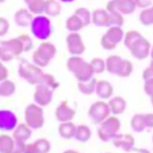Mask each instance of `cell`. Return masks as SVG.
<instances>
[{
	"instance_id": "obj_1",
	"label": "cell",
	"mask_w": 153,
	"mask_h": 153,
	"mask_svg": "<svg viewBox=\"0 0 153 153\" xmlns=\"http://www.w3.org/2000/svg\"><path fill=\"white\" fill-rule=\"evenodd\" d=\"M59 83L56 80L54 76L44 73L40 81L36 85L33 93V100L36 103L42 107L49 105L54 97V91L59 88Z\"/></svg>"
},
{
	"instance_id": "obj_2",
	"label": "cell",
	"mask_w": 153,
	"mask_h": 153,
	"mask_svg": "<svg viewBox=\"0 0 153 153\" xmlns=\"http://www.w3.org/2000/svg\"><path fill=\"white\" fill-rule=\"evenodd\" d=\"M66 66L78 81H86L94 78L95 72L90 62L85 61L80 56H72L67 60Z\"/></svg>"
},
{
	"instance_id": "obj_3",
	"label": "cell",
	"mask_w": 153,
	"mask_h": 153,
	"mask_svg": "<svg viewBox=\"0 0 153 153\" xmlns=\"http://www.w3.org/2000/svg\"><path fill=\"white\" fill-rule=\"evenodd\" d=\"M0 60L4 62L11 61L16 59L24 53V47L22 41L18 36L16 38H11L9 40H0Z\"/></svg>"
},
{
	"instance_id": "obj_4",
	"label": "cell",
	"mask_w": 153,
	"mask_h": 153,
	"mask_svg": "<svg viewBox=\"0 0 153 153\" xmlns=\"http://www.w3.org/2000/svg\"><path fill=\"white\" fill-rule=\"evenodd\" d=\"M121 129V121L115 115H110L103 122L100 123L98 128V136L100 141L108 143L119 133Z\"/></svg>"
},
{
	"instance_id": "obj_5",
	"label": "cell",
	"mask_w": 153,
	"mask_h": 153,
	"mask_svg": "<svg viewBox=\"0 0 153 153\" xmlns=\"http://www.w3.org/2000/svg\"><path fill=\"white\" fill-rule=\"evenodd\" d=\"M56 54V48L51 42L43 41L38 46L37 49L33 52L32 56L33 62L37 66L44 68L49 65L50 61L54 59Z\"/></svg>"
},
{
	"instance_id": "obj_6",
	"label": "cell",
	"mask_w": 153,
	"mask_h": 153,
	"mask_svg": "<svg viewBox=\"0 0 153 153\" xmlns=\"http://www.w3.org/2000/svg\"><path fill=\"white\" fill-rule=\"evenodd\" d=\"M18 75L21 79H25L29 84L36 86L40 81L44 73L41 67L37 66L33 62L31 63L28 60L23 59L19 64Z\"/></svg>"
},
{
	"instance_id": "obj_7",
	"label": "cell",
	"mask_w": 153,
	"mask_h": 153,
	"mask_svg": "<svg viewBox=\"0 0 153 153\" xmlns=\"http://www.w3.org/2000/svg\"><path fill=\"white\" fill-rule=\"evenodd\" d=\"M24 119L27 126L32 129H40L44 126L45 117L43 108L37 103H31L25 108Z\"/></svg>"
},
{
	"instance_id": "obj_8",
	"label": "cell",
	"mask_w": 153,
	"mask_h": 153,
	"mask_svg": "<svg viewBox=\"0 0 153 153\" xmlns=\"http://www.w3.org/2000/svg\"><path fill=\"white\" fill-rule=\"evenodd\" d=\"M31 31L36 38L45 41L52 35V24L50 19L45 16L37 14L31 23Z\"/></svg>"
},
{
	"instance_id": "obj_9",
	"label": "cell",
	"mask_w": 153,
	"mask_h": 153,
	"mask_svg": "<svg viewBox=\"0 0 153 153\" xmlns=\"http://www.w3.org/2000/svg\"><path fill=\"white\" fill-rule=\"evenodd\" d=\"M123 37L124 32L121 26H110L100 38V45L107 51L114 50L119 43L123 40Z\"/></svg>"
},
{
	"instance_id": "obj_10",
	"label": "cell",
	"mask_w": 153,
	"mask_h": 153,
	"mask_svg": "<svg viewBox=\"0 0 153 153\" xmlns=\"http://www.w3.org/2000/svg\"><path fill=\"white\" fill-rule=\"evenodd\" d=\"M87 114L93 123L100 124L110 116L111 111H110L108 102H105L104 100H98L89 107Z\"/></svg>"
},
{
	"instance_id": "obj_11",
	"label": "cell",
	"mask_w": 153,
	"mask_h": 153,
	"mask_svg": "<svg viewBox=\"0 0 153 153\" xmlns=\"http://www.w3.org/2000/svg\"><path fill=\"white\" fill-rule=\"evenodd\" d=\"M137 6L134 0H110L106 4V11L119 12L123 16H128L135 12Z\"/></svg>"
},
{
	"instance_id": "obj_12",
	"label": "cell",
	"mask_w": 153,
	"mask_h": 153,
	"mask_svg": "<svg viewBox=\"0 0 153 153\" xmlns=\"http://www.w3.org/2000/svg\"><path fill=\"white\" fill-rule=\"evenodd\" d=\"M151 44L145 36L140 37L129 49L131 56L138 60H143L149 56Z\"/></svg>"
},
{
	"instance_id": "obj_13",
	"label": "cell",
	"mask_w": 153,
	"mask_h": 153,
	"mask_svg": "<svg viewBox=\"0 0 153 153\" xmlns=\"http://www.w3.org/2000/svg\"><path fill=\"white\" fill-rule=\"evenodd\" d=\"M66 44L72 56H80L86 50L82 37L79 33H70L66 37Z\"/></svg>"
},
{
	"instance_id": "obj_14",
	"label": "cell",
	"mask_w": 153,
	"mask_h": 153,
	"mask_svg": "<svg viewBox=\"0 0 153 153\" xmlns=\"http://www.w3.org/2000/svg\"><path fill=\"white\" fill-rule=\"evenodd\" d=\"M17 126V118L11 110H0V131H13Z\"/></svg>"
},
{
	"instance_id": "obj_15",
	"label": "cell",
	"mask_w": 153,
	"mask_h": 153,
	"mask_svg": "<svg viewBox=\"0 0 153 153\" xmlns=\"http://www.w3.org/2000/svg\"><path fill=\"white\" fill-rule=\"evenodd\" d=\"M56 119L59 123L73 121L76 116V110L72 108L67 100H63L59 103V105L56 108L55 111Z\"/></svg>"
},
{
	"instance_id": "obj_16",
	"label": "cell",
	"mask_w": 153,
	"mask_h": 153,
	"mask_svg": "<svg viewBox=\"0 0 153 153\" xmlns=\"http://www.w3.org/2000/svg\"><path fill=\"white\" fill-rule=\"evenodd\" d=\"M112 143L115 147L122 148L124 151H131L133 149L134 146H135V139L131 135V134L122 133L117 134L116 136L113 138Z\"/></svg>"
},
{
	"instance_id": "obj_17",
	"label": "cell",
	"mask_w": 153,
	"mask_h": 153,
	"mask_svg": "<svg viewBox=\"0 0 153 153\" xmlns=\"http://www.w3.org/2000/svg\"><path fill=\"white\" fill-rule=\"evenodd\" d=\"M51 150V143L47 139H37L32 143H26L25 153H47Z\"/></svg>"
},
{
	"instance_id": "obj_18",
	"label": "cell",
	"mask_w": 153,
	"mask_h": 153,
	"mask_svg": "<svg viewBox=\"0 0 153 153\" xmlns=\"http://www.w3.org/2000/svg\"><path fill=\"white\" fill-rule=\"evenodd\" d=\"M32 128L27 123H19L13 130V138L16 143H27L32 136Z\"/></svg>"
},
{
	"instance_id": "obj_19",
	"label": "cell",
	"mask_w": 153,
	"mask_h": 153,
	"mask_svg": "<svg viewBox=\"0 0 153 153\" xmlns=\"http://www.w3.org/2000/svg\"><path fill=\"white\" fill-rule=\"evenodd\" d=\"M95 93L98 95V97L100 99L109 100L110 98H112V96L114 94V87L109 81L100 79L97 81Z\"/></svg>"
},
{
	"instance_id": "obj_20",
	"label": "cell",
	"mask_w": 153,
	"mask_h": 153,
	"mask_svg": "<svg viewBox=\"0 0 153 153\" xmlns=\"http://www.w3.org/2000/svg\"><path fill=\"white\" fill-rule=\"evenodd\" d=\"M33 14L28 9H19L14 13V22L19 27H27L31 25Z\"/></svg>"
},
{
	"instance_id": "obj_21",
	"label": "cell",
	"mask_w": 153,
	"mask_h": 153,
	"mask_svg": "<svg viewBox=\"0 0 153 153\" xmlns=\"http://www.w3.org/2000/svg\"><path fill=\"white\" fill-rule=\"evenodd\" d=\"M108 105H109L110 111H111V114L115 115V116H118V115H122L126 111V100L123 97L117 96V97L109 99Z\"/></svg>"
},
{
	"instance_id": "obj_22",
	"label": "cell",
	"mask_w": 153,
	"mask_h": 153,
	"mask_svg": "<svg viewBox=\"0 0 153 153\" xmlns=\"http://www.w3.org/2000/svg\"><path fill=\"white\" fill-rule=\"evenodd\" d=\"M92 23L98 27H109V13L106 9H97L93 11Z\"/></svg>"
},
{
	"instance_id": "obj_23",
	"label": "cell",
	"mask_w": 153,
	"mask_h": 153,
	"mask_svg": "<svg viewBox=\"0 0 153 153\" xmlns=\"http://www.w3.org/2000/svg\"><path fill=\"white\" fill-rule=\"evenodd\" d=\"M76 128V126H75V123L72 121H69L60 123L57 130H59V134L61 138L65 139V140H70V139L74 138Z\"/></svg>"
},
{
	"instance_id": "obj_24",
	"label": "cell",
	"mask_w": 153,
	"mask_h": 153,
	"mask_svg": "<svg viewBox=\"0 0 153 153\" xmlns=\"http://www.w3.org/2000/svg\"><path fill=\"white\" fill-rule=\"evenodd\" d=\"M16 142L14 139L8 134L0 135V153H12L14 151Z\"/></svg>"
},
{
	"instance_id": "obj_25",
	"label": "cell",
	"mask_w": 153,
	"mask_h": 153,
	"mask_svg": "<svg viewBox=\"0 0 153 153\" xmlns=\"http://www.w3.org/2000/svg\"><path fill=\"white\" fill-rule=\"evenodd\" d=\"M61 13V5L57 0H45L44 13L47 16L55 17Z\"/></svg>"
},
{
	"instance_id": "obj_26",
	"label": "cell",
	"mask_w": 153,
	"mask_h": 153,
	"mask_svg": "<svg viewBox=\"0 0 153 153\" xmlns=\"http://www.w3.org/2000/svg\"><path fill=\"white\" fill-rule=\"evenodd\" d=\"M65 26L70 33H79L81 29L84 28V25L82 21H81V19L76 13L72 14L71 16H69L66 19Z\"/></svg>"
},
{
	"instance_id": "obj_27",
	"label": "cell",
	"mask_w": 153,
	"mask_h": 153,
	"mask_svg": "<svg viewBox=\"0 0 153 153\" xmlns=\"http://www.w3.org/2000/svg\"><path fill=\"white\" fill-rule=\"evenodd\" d=\"M91 136H92V131L87 126L80 124V126H76L74 135V138L76 141L80 143H86L91 139Z\"/></svg>"
},
{
	"instance_id": "obj_28",
	"label": "cell",
	"mask_w": 153,
	"mask_h": 153,
	"mask_svg": "<svg viewBox=\"0 0 153 153\" xmlns=\"http://www.w3.org/2000/svg\"><path fill=\"white\" fill-rule=\"evenodd\" d=\"M122 60L123 57H121L120 56L117 55L109 56L106 59V60H105V70L109 72L110 74L116 75Z\"/></svg>"
},
{
	"instance_id": "obj_29",
	"label": "cell",
	"mask_w": 153,
	"mask_h": 153,
	"mask_svg": "<svg viewBox=\"0 0 153 153\" xmlns=\"http://www.w3.org/2000/svg\"><path fill=\"white\" fill-rule=\"evenodd\" d=\"M130 126L134 132L141 133L145 131L146 128V121H145V114H135L132 117L130 121Z\"/></svg>"
},
{
	"instance_id": "obj_30",
	"label": "cell",
	"mask_w": 153,
	"mask_h": 153,
	"mask_svg": "<svg viewBox=\"0 0 153 153\" xmlns=\"http://www.w3.org/2000/svg\"><path fill=\"white\" fill-rule=\"evenodd\" d=\"M16 90V87L13 81L10 80L8 79L0 81V97H3V98L11 97V96L14 94Z\"/></svg>"
},
{
	"instance_id": "obj_31",
	"label": "cell",
	"mask_w": 153,
	"mask_h": 153,
	"mask_svg": "<svg viewBox=\"0 0 153 153\" xmlns=\"http://www.w3.org/2000/svg\"><path fill=\"white\" fill-rule=\"evenodd\" d=\"M96 84H97V80H96V79L92 78L86 81H78V88L81 94L89 96L95 93Z\"/></svg>"
},
{
	"instance_id": "obj_32",
	"label": "cell",
	"mask_w": 153,
	"mask_h": 153,
	"mask_svg": "<svg viewBox=\"0 0 153 153\" xmlns=\"http://www.w3.org/2000/svg\"><path fill=\"white\" fill-rule=\"evenodd\" d=\"M28 10L33 14H42L44 13L45 0H24Z\"/></svg>"
},
{
	"instance_id": "obj_33",
	"label": "cell",
	"mask_w": 153,
	"mask_h": 153,
	"mask_svg": "<svg viewBox=\"0 0 153 153\" xmlns=\"http://www.w3.org/2000/svg\"><path fill=\"white\" fill-rule=\"evenodd\" d=\"M133 72V63L128 59H123L120 67L116 73V76H120V78H127Z\"/></svg>"
},
{
	"instance_id": "obj_34",
	"label": "cell",
	"mask_w": 153,
	"mask_h": 153,
	"mask_svg": "<svg viewBox=\"0 0 153 153\" xmlns=\"http://www.w3.org/2000/svg\"><path fill=\"white\" fill-rule=\"evenodd\" d=\"M139 20L145 26L153 25V5L142 10L139 16Z\"/></svg>"
},
{
	"instance_id": "obj_35",
	"label": "cell",
	"mask_w": 153,
	"mask_h": 153,
	"mask_svg": "<svg viewBox=\"0 0 153 153\" xmlns=\"http://www.w3.org/2000/svg\"><path fill=\"white\" fill-rule=\"evenodd\" d=\"M143 35L140 33L136 30H130L127 33H124V37H123V44L127 49L129 50L131 48V46L135 43L139 38L142 37Z\"/></svg>"
},
{
	"instance_id": "obj_36",
	"label": "cell",
	"mask_w": 153,
	"mask_h": 153,
	"mask_svg": "<svg viewBox=\"0 0 153 153\" xmlns=\"http://www.w3.org/2000/svg\"><path fill=\"white\" fill-rule=\"evenodd\" d=\"M74 13H76V16L81 19L84 27L88 26L89 24L92 22V13H91L87 8H84V7L78 8Z\"/></svg>"
},
{
	"instance_id": "obj_37",
	"label": "cell",
	"mask_w": 153,
	"mask_h": 153,
	"mask_svg": "<svg viewBox=\"0 0 153 153\" xmlns=\"http://www.w3.org/2000/svg\"><path fill=\"white\" fill-rule=\"evenodd\" d=\"M123 23H124L123 14H122L119 12L109 13V24H110V26H121L122 27L123 25Z\"/></svg>"
},
{
	"instance_id": "obj_38",
	"label": "cell",
	"mask_w": 153,
	"mask_h": 153,
	"mask_svg": "<svg viewBox=\"0 0 153 153\" xmlns=\"http://www.w3.org/2000/svg\"><path fill=\"white\" fill-rule=\"evenodd\" d=\"M90 64L95 72V74H102L105 71V60L100 57H94L91 59Z\"/></svg>"
},
{
	"instance_id": "obj_39",
	"label": "cell",
	"mask_w": 153,
	"mask_h": 153,
	"mask_svg": "<svg viewBox=\"0 0 153 153\" xmlns=\"http://www.w3.org/2000/svg\"><path fill=\"white\" fill-rule=\"evenodd\" d=\"M18 37L20 38V40L22 41V44L24 47V52L31 51V49L33 48V45L31 36L26 35V33H23V35H20Z\"/></svg>"
},
{
	"instance_id": "obj_40",
	"label": "cell",
	"mask_w": 153,
	"mask_h": 153,
	"mask_svg": "<svg viewBox=\"0 0 153 153\" xmlns=\"http://www.w3.org/2000/svg\"><path fill=\"white\" fill-rule=\"evenodd\" d=\"M10 29V22L7 18L0 16V37L5 36L8 33Z\"/></svg>"
},
{
	"instance_id": "obj_41",
	"label": "cell",
	"mask_w": 153,
	"mask_h": 153,
	"mask_svg": "<svg viewBox=\"0 0 153 153\" xmlns=\"http://www.w3.org/2000/svg\"><path fill=\"white\" fill-rule=\"evenodd\" d=\"M143 90H145V93L148 96V97L153 96V78H150V79L145 80Z\"/></svg>"
},
{
	"instance_id": "obj_42",
	"label": "cell",
	"mask_w": 153,
	"mask_h": 153,
	"mask_svg": "<svg viewBox=\"0 0 153 153\" xmlns=\"http://www.w3.org/2000/svg\"><path fill=\"white\" fill-rule=\"evenodd\" d=\"M143 79L146 80L150 78H153V59H151L149 65H148L146 68L143 70Z\"/></svg>"
},
{
	"instance_id": "obj_43",
	"label": "cell",
	"mask_w": 153,
	"mask_h": 153,
	"mask_svg": "<svg viewBox=\"0 0 153 153\" xmlns=\"http://www.w3.org/2000/svg\"><path fill=\"white\" fill-rule=\"evenodd\" d=\"M136 3V6L141 9H146L150 7L152 5V0H134Z\"/></svg>"
},
{
	"instance_id": "obj_44",
	"label": "cell",
	"mask_w": 153,
	"mask_h": 153,
	"mask_svg": "<svg viewBox=\"0 0 153 153\" xmlns=\"http://www.w3.org/2000/svg\"><path fill=\"white\" fill-rule=\"evenodd\" d=\"M8 76H9V72L7 67L4 65L2 61H0V81L8 79Z\"/></svg>"
},
{
	"instance_id": "obj_45",
	"label": "cell",
	"mask_w": 153,
	"mask_h": 153,
	"mask_svg": "<svg viewBox=\"0 0 153 153\" xmlns=\"http://www.w3.org/2000/svg\"><path fill=\"white\" fill-rule=\"evenodd\" d=\"M145 121L146 128H153V113L145 114Z\"/></svg>"
},
{
	"instance_id": "obj_46",
	"label": "cell",
	"mask_w": 153,
	"mask_h": 153,
	"mask_svg": "<svg viewBox=\"0 0 153 153\" xmlns=\"http://www.w3.org/2000/svg\"><path fill=\"white\" fill-rule=\"evenodd\" d=\"M59 1L62 3H72V2H74L75 0H59Z\"/></svg>"
},
{
	"instance_id": "obj_47",
	"label": "cell",
	"mask_w": 153,
	"mask_h": 153,
	"mask_svg": "<svg viewBox=\"0 0 153 153\" xmlns=\"http://www.w3.org/2000/svg\"><path fill=\"white\" fill-rule=\"evenodd\" d=\"M151 59H153V46H151V49H150V54H149Z\"/></svg>"
},
{
	"instance_id": "obj_48",
	"label": "cell",
	"mask_w": 153,
	"mask_h": 153,
	"mask_svg": "<svg viewBox=\"0 0 153 153\" xmlns=\"http://www.w3.org/2000/svg\"><path fill=\"white\" fill-rule=\"evenodd\" d=\"M150 98V102H151V104H152V106H153V96H151V97H149Z\"/></svg>"
},
{
	"instance_id": "obj_49",
	"label": "cell",
	"mask_w": 153,
	"mask_h": 153,
	"mask_svg": "<svg viewBox=\"0 0 153 153\" xmlns=\"http://www.w3.org/2000/svg\"><path fill=\"white\" fill-rule=\"evenodd\" d=\"M5 1H6V0H0V4H1V3H4Z\"/></svg>"
},
{
	"instance_id": "obj_50",
	"label": "cell",
	"mask_w": 153,
	"mask_h": 153,
	"mask_svg": "<svg viewBox=\"0 0 153 153\" xmlns=\"http://www.w3.org/2000/svg\"><path fill=\"white\" fill-rule=\"evenodd\" d=\"M152 142H153V136H152Z\"/></svg>"
},
{
	"instance_id": "obj_51",
	"label": "cell",
	"mask_w": 153,
	"mask_h": 153,
	"mask_svg": "<svg viewBox=\"0 0 153 153\" xmlns=\"http://www.w3.org/2000/svg\"><path fill=\"white\" fill-rule=\"evenodd\" d=\"M0 53H1V49H0Z\"/></svg>"
}]
</instances>
